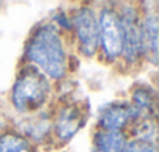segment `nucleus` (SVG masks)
<instances>
[{
    "mask_svg": "<svg viewBox=\"0 0 159 152\" xmlns=\"http://www.w3.org/2000/svg\"><path fill=\"white\" fill-rule=\"evenodd\" d=\"M70 42L80 56L92 60L98 55V16L91 3H80L70 11Z\"/></svg>",
    "mask_w": 159,
    "mask_h": 152,
    "instance_id": "obj_5",
    "label": "nucleus"
},
{
    "mask_svg": "<svg viewBox=\"0 0 159 152\" xmlns=\"http://www.w3.org/2000/svg\"><path fill=\"white\" fill-rule=\"evenodd\" d=\"M22 58V64L34 67L53 85L62 83L72 71L70 38L50 21H44L30 32Z\"/></svg>",
    "mask_w": 159,
    "mask_h": 152,
    "instance_id": "obj_1",
    "label": "nucleus"
},
{
    "mask_svg": "<svg viewBox=\"0 0 159 152\" xmlns=\"http://www.w3.org/2000/svg\"><path fill=\"white\" fill-rule=\"evenodd\" d=\"M128 104L134 110L137 119H156L157 96L153 86L148 83H137L129 91Z\"/></svg>",
    "mask_w": 159,
    "mask_h": 152,
    "instance_id": "obj_10",
    "label": "nucleus"
},
{
    "mask_svg": "<svg viewBox=\"0 0 159 152\" xmlns=\"http://www.w3.org/2000/svg\"><path fill=\"white\" fill-rule=\"evenodd\" d=\"M58 30H61L62 33H66L69 38H70V33H72V21H70V13L64 11V10H58L52 21H50Z\"/></svg>",
    "mask_w": 159,
    "mask_h": 152,
    "instance_id": "obj_15",
    "label": "nucleus"
},
{
    "mask_svg": "<svg viewBox=\"0 0 159 152\" xmlns=\"http://www.w3.org/2000/svg\"><path fill=\"white\" fill-rule=\"evenodd\" d=\"M52 144L64 147L80 133L89 118V105L83 99L62 97L50 107Z\"/></svg>",
    "mask_w": 159,
    "mask_h": 152,
    "instance_id": "obj_3",
    "label": "nucleus"
},
{
    "mask_svg": "<svg viewBox=\"0 0 159 152\" xmlns=\"http://www.w3.org/2000/svg\"><path fill=\"white\" fill-rule=\"evenodd\" d=\"M137 121V116L128 101H114L103 105L97 115V129L106 132H123Z\"/></svg>",
    "mask_w": 159,
    "mask_h": 152,
    "instance_id": "obj_8",
    "label": "nucleus"
},
{
    "mask_svg": "<svg viewBox=\"0 0 159 152\" xmlns=\"http://www.w3.org/2000/svg\"><path fill=\"white\" fill-rule=\"evenodd\" d=\"M98 16V58L108 66H119L122 58V28L116 3H105Z\"/></svg>",
    "mask_w": 159,
    "mask_h": 152,
    "instance_id": "obj_6",
    "label": "nucleus"
},
{
    "mask_svg": "<svg viewBox=\"0 0 159 152\" xmlns=\"http://www.w3.org/2000/svg\"><path fill=\"white\" fill-rule=\"evenodd\" d=\"M0 152H36V147L11 127L0 133Z\"/></svg>",
    "mask_w": 159,
    "mask_h": 152,
    "instance_id": "obj_12",
    "label": "nucleus"
},
{
    "mask_svg": "<svg viewBox=\"0 0 159 152\" xmlns=\"http://www.w3.org/2000/svg\"><path fill=\"white\" fill-rule=\"evenodd\" d=\"M55 101V85L39 71L22 64L11 85L8 102L17 116H30L48 110Z\"/></svg>",
    "mask_w": 159,
    "mask_h": 152,
    "instance_id": "obj_2",
    "label": "nucleus"
},
{
    "mask_svg": "<svg viewBox=\"0 0 159 152\" xmlns=\"http://www.w3.org/2000/svg\"><path fill=\"white\" fill-rule=\"evenodd\" d=\"M123 152H159V150H157V143L143 141V140L128 136L126 144L123 147Z\"/></svg>",
    "mask_w": 159,
    "mask_h": 152,
    "instance_id": "obj_14",
    "label": "nucleus"
},
{
    "mask_svg": "<svg viewBox=\"0 0 159 152\" xmlns=\"http://www.w3.org/2000/svg\"><path fill=\"white\" fill-rule=\"evenodd\" d=\"M129 138L157 143V122L156 119H137L126 132Z\"/></svg>",
    "mask_w": 159,
    "mask_h": 152,
    "instance_id": "obj_13",
    "label": "nucleus"
},
{
    "mask_svg": "<svg viewBox=\"0 0 159 152\" xmlns=\"http://www.w3.org/2000/svg\"><path fill=\"white\" fill-rule=\"evenodd\" d=\"M116 7L122 28V58L119 66L128 71H136L145 64L140 32V7L133 2L116 3Z\"/></svg>",
    "mask_w": 159,
    "mask_h": 152,
    "instance_id": "obj_4",
    "label": "nucleus"
},
{
    "mask_svg": "<svg viewBox=\"0 0 159 152\" xmlns=\"http://www.w3.org/2000/svg\"><path fill=\"white\" fill-rule=\"evenodd\" d=\"M11 122H13L11 116H10L5 110L0 108V133H3L5 130L11 129Z\"/></svg>",
    "mask_w": 159,
    "mask_h": 152,
    "instance_id": "obj_16",
    "label": "nucleus"
},
{
    "mask_svg": "<svg viewBox=\"0 0 159 152\" xmlns=\"http://www.w3.org/2000/svg\"><path fill=\"white\" fill-rule=\"evenodd\" d=\"M11 127L22 133L34 147L52 144V115L50 108L30 116H19V121H13Z\"/></svg>",
    "mask_w": 159,
    "mask_h": 152,
    "instance_id": "obj_9",
    "label": "nucleus"
},
{
    "mask_svg": "<svg viewBox=\"0 0 159 152\" xmlns=\"http://www.w3.org/2000/svg\"><path fill=\"white\" fill-rule=\"evenodd\" d=\"M128 135L95 129L92 133V152H123Z\"/></svg>",
    "mask_w": 159,
    "mask_h": 152,
    "instance_id": "obj_11",
    "label": "nucleus"
},
{
    "mask_svg": "<svg viewBox=\"0 0 159 152\" xmlns=\"http://www.w3.org/2000/svg\"><path fill=\"white\" fill-rule=\"evenodd\" d=\"M140 7V32L145 63L156 66L159 56V16L156 3L148 2Z\"/></svg>",
    "mask_w": 159,
    "mask_h": 152,
    "instance_id": "obj_7",
    "label": "nucleus"
}]
</instances>
